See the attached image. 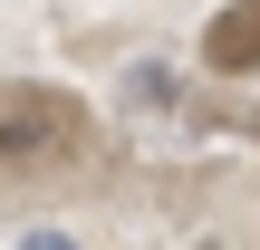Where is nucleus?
Segmentation results:
<instances>
[{
  "label": "nucleus",
  "mask_w": 260,
  "mask_h": 250,
  "mask_svg": "<svg viewBox=\"0 0 260 250\" xmlns=\"http://www.w3.org/2000/svg\"><path fill=\"white\" fill-rule=\"evenodd\" d=\"M203 58H212V67H232V77H241V67H260V0H232V10L212 19Z\"/></svg>",
  "instance_id": "1"
},
{
  "label": "nucleus",
  "mask_w": 260,
  "mask_h": 250,
  "mask_svg": "<svg viewBox=\"0 0 260 250\" xmlns=\"http://www.w3.org/2000/svg\"><path fill=\"white\" fill-rule=\"evenodd\" d=\"M48 116H68V106H29V96H19V106H10V116H0V164H29V154H39V145H48V135H39V125H48Z\"/></svg>",
  "instance_id": "2"
},
{
  "label": "nucleus",
  "mask_w": 260,
  "mask_h": 250,
  "mask_svg": "<svg viewBox=\"0 0 260 250\" xmlns=\"http://www.w3.org/2000/svg\"><path fill=\"white\" fill-rule=\"evenodd\" d=\"M19 250H77V231H58V222H29V231H19Z\"/></svg>",
  "instance_id": "3"
}]
</instances>
